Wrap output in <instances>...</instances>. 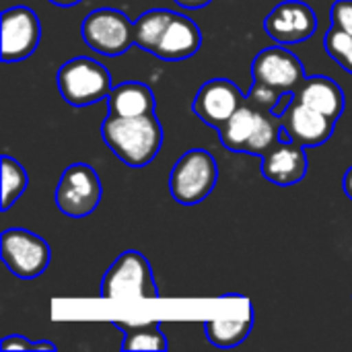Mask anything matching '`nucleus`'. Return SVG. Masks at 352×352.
I'll list each match as a JSON object with an SVG mask.
<instances>
[{"label":"nucleus","mask_w":352,"mask_h":352,"mask_svg":"<svg viewBox=\"0 0 352 352\" xmlns=\"http://www.w3.org/2000/svg\"><path fill=\"white\" fill-rule=\"evenodd\" d=\"M332 23L352 35V0H336L334 2Z\"/></svg>","instance_id":"nucleus-24"},{"label":"nucleus","mask_w":352,"mask_h":352,"mask_svg":"<svg viewBox=\"0 0 352 352\" xmlns=\"http://www.w3.org/2000/svg\"><path fill=\"white\" fill-rule=\"evenodd\" d=\"M293 99L338 122L344 111V93L340 85L328 76H307L293 93Z\"/></svg>","instance_id":"nucleus-16"},{"label":"nucleus","mask_w":352,"mask_h":352,"mask_svg":"<svg viewBox=\"0 0 352 352\" xmlns=\"http://www.w3.org/2000/svg\"><path fill=\"white\" fill-rule=\"evenodd\" d=\"M85 43L107 58L122 56L134 43V23L118 8H97L80 25Z\"/></svg>","instance_id":"nucleus-6"},{"label":"nucleus","mask_w":352,"mask_h":352,"mask_svg":"<svg viewBox=\"0 0 352 352\" xmlns=\"http://www.w3.org/2000/svg\"><path fill=\"white\" fill-rule=\"evenodd\" d=\"M252 72L254 82H260L278 95L295 93L307 78L301 60L283 45L262 50L252 64Z\"/></svg>","instance_id":"nucleus-9"},{"label":"nucleus","mask_w":352,"mask_h":352,"mask_svg":"<svg viewBox=\"0 0 352 352\" xmlns=\"http://www.w3.org/2000/svg\"><path fill=\"white\" fill-rule=\"evenodd\" d=\"M219 179V165L214 157L204 148H192L184 153L169 177V190L177 204L196 206L210 196Z\"/></svg>","instance_id":"nucleus-3"},{"label":"nucleus","mask_w":352,"mask_h":352,"mask_svg":"<svg viewBox=\"0 0 352 352\" xmlns=\"http://www.w3.org/2000/svg\"><path fill=\"white\" fill-rule=\"evenodd\" d=\"M0 254L6 268L25 280L41 276L52 260L50 245L27 229H6L0 237Z\"/></svg>","instance_id":"nucleus-8"},{"label":"nucleus","mask_w":352,"mask_h":352,"mask_svg":"<svg viewBox=\"0 0 352 352\" xmlns=\"http://www.w3.org/2000/svg\"><path fill=\"white\" fill-rule=\"evenodd\" d=\"M291 101H293V93H285V95H280V99H278V103L274 105L272 113H276V116H283V113L287 111V107L291 105Z\"/></svg>","instance_id":"nucleus-26"},{"label":"nucleus","mask_w":352,"mask_h":352,"mask_svg":"<svg viewBox=\"0 0 352 352\" xmlns=\"http://www.w3.org/2000/svg\"><path fill=\"white\" fill-rule=\"evenodd\" d=\"M262 175L276 186H293L301 182L307 173V155L305 146L293 140L276 142L262 157Z\"/></svg>","instance_id":"nucleus-14"},{"label":"nucleus","mask_w":352,"mask_h":352,"mask_svg":"<svg viewBox=\"0 0 352 352\" xmlns=\"http://www.w3.org/2000/svg\"><path fill=\"white\" fill-rule=\"evenodd\" d=\"M173 10L167 8H151L146 12H142L136 21H134V45H138L144 52H155L163 31L167 29V25L173 19Z\"/></svg>","instance_id":"nucleus-20"},{"label":"nucleus","mask_w":352,"mask_h":352,"mask_svg":"<svg viewBox=\"0 0 352 352\" xmlns=\"http://www.w3.org/2000/svg\"><path fill=\"white\" fill-rule=\"evenodd\" d=\"M283 95H285V93H283ZM248 99H250L254 105H258V107H262V109L272 111V109H274V105L278 103L280 95H278L276 91H272V89H268V87L260 85V82H254V87H252V91H250Z\"/></svg>","instance_id":"nucleus-23"},{"label":"nucleus","mask_w":352,"mask_h":352,"mask_svg":"<svg viewBox=\"0 0 352 352\" xmlns=\"http://www.w3.org/2000/svg\"><path fill=\"white\" fill-rule=\"evenodd\" d=\"M27 184L29 177L25 167L16 159L4 155L2 157V210L4 212L23 196Z\"/></svg>","instance_id":"nucleus-21"},{"label":"nucleus","mask_w":352,"mask_h":352,"mask_svg":"<svg viewBox=\"0 0 352 352\" xmlns=\"http://www.w3.org/2000/svg\"><path fill=\"white\" fill-rule=\"evenodd\" d=\"M212 0H175V4H179L182 8H190V10H198L208 6Z\"/></svg>","instance_id":"nucleus-27"},{"label":"nucleus","mask_w":352,"mask_h":352,"mask_svg":"<svg viewBox=\"0 0 352 352\" xmlns=\"http://www.w3.org/2000/svg\"><path fill=\"white\" fill-rule=\"evenodd\" d=\"M264 29L280 45L301 43L318 31V14L307 2L287 0L272 8L264 21Z\"/></svg>","instance_id":"nucleus-11"},{"label":"nucleus","mask_w":352,"mask_h":352,"mask_svg":"<svg viewBox=\"0 0 352 352\" xmlns=\"http://www.w3.org/2000/svg\"><path fill=\"white\" fill-rule=\"evenodd\" d=\"M254 328V309L243 318H227V320H208L204 324V332L208 340L219 349H233L241 344Z\"/></svg>","instance_id":"nucleus-18"},{"label":"nucleus","mask_w":352,"mask_h":352,"mask_svg":"<svg viewBox=\"0 0 352 352\" xmlns=\"http://www.w3.org/2000/svg\"><path fill=\"white\" fill-rule=\"evenodd\" d=\"M324 47L326 52L332 56V60H336L346 72L352 74V35L342 31L340 27L332 25L324 37Z\"/></svg>","instance_id":"nucleus-22"},{"label":"nucleus","mask_w":352,"mask_h":352,"mask_svg":"<svg viewBox=\"0 0 352 352\" xmlns=\"http://www.w3.org/2000/svg\"><path fill=\"white\" fill-rule=\"evenodd\" d=\"M101 295L105 299H157L159 291L153 278L151 262L136 250L124 252L105 272Z\"/></svg>","instance_id":"nucleus-5"},{"label":"nucleus","mask_w":352,"mask_h":352,"mask_svg":"<svg viewBox=\"0 0 352 352\" xmlns=\"http://www.w3.org/2000/svg\"><path fill=\"white\" fill-rule=\"evenodd\" d=\"M342 190H344V194L352 200V167L344 173V177H342Z\"/></svg>","instance_id":"nucleus-28"},{"label":"nucleus","mask_w":352,"mask_h":352,"mask_svg":"<svg viewBox=\"0 0 352 352\" xmlns=\"http://www.w3.org/2000/svg\"><path fill=\"white\" fill-rule=\"evenodd\" d=\"M0 349L2 351H35V342L25 338V336H19V334H10L6 336L2 342H0Z\"/></svg>","instance_id":"nucleus-25"},{"label":"nucleus","mask_w":352,"mask_h":352,"mask_svg":"<svg viewBox=\"0 0 352 352\" xmlns=\"http://www.w3.org/2000/svg\"><path fill=\"white\" fill-rule=\"evenodd\" d=\"M200 45L202 31L198 29V25L190 16L175 12L153 54L165 62H179L192 58L200 50Z\"/></svg>","instance_id":"nucleus-15"},{"label":"nucleus","mask_w":352,"mask_h":352,"mask_svg":"<svg viewBox=\"0 0 352 352\" xmlns=\"http://www.w3.org/2000/svg\"><path fill=\"white\" fill-rule=\"evenodd\" d=\"M101 136L111 153L128 167L148 165L163 144V128L155 113L136 118L107 116L101 124Z\"/></svg>","instance_id":"nucleus-1"},{"label":"nucleus","mask_w":352,"mask_h":352,"mask_svg":"<svg viewBox=\"0 0 352 352\" xmlns=\"http://www.w3.org/2000/svg\"><path fill=\"white\" fill-rule=\"evenodd\" d=\"M41 39L39 16L27 6H12L2 12V62L29 58Z\"/></svg>","instance_id":"nucleus-10"},{"label":"nucleus","mask_w":352,"mask_h":352,"mask_svg":"<svg viewBox=\"0 0 352 352\" xmlns=\"http://www.w3.org/2000/svg\"><path fill=\"white\" fill-rule=\"evenodd\" d=\"M113 328L122 330V351H167V338L161 332L159 322L148 324H122L113 322Z\"/></svg>","instance_id":"nucleus-19"},{"label":"nucleus","mask_w":352,"mask_h":352,"mask_svg":"<svg viewBox=\"0 0 352 352\" xmlns=\"http://www.w3.org/2000/svg\"><path fill=\"white\" fill-rule=\"evenodd\" d=\"M52 4H56V6H62V8H70V6H74V4H78L80 0H50Z\"/></svg>","instance_id":"nucleus-29"},{"label":"nucleus","mask_w":352,"mask_h":352,"mask_svg":"<svg viewBox=\"0 0 352 352\" xmlns=\"http://www.w3.org/2000/svg\"><path fill=\"white\" fill-rule=\"evenodd\" d=\"M245 95L239 91V87L229 80V78H212L206 80L192 103V111L206 124L212 128H221L243 103H245Z\"/></svg>","instance_id":"nucleus-12"},{"label":"nucleus","mask_w":352,"mask_h":352,"mask_svg":"<svg viewBox=\"0 0 352 352\" xmlns=\"http://www.w3.org/2000/svg\"><path fill=\"white\" fill-rule=\"evenodd\" d=\"M280 120L289 138L301 146H320L328 142L330 136L334 134V124H336L328 116L295 99L291 101L287 111L280 116Z\"/></svg>","instance_id":"nucleus-13"},{"label":"nucleus","mask_w":352,"mask_h":352,"mask_svg":"<svg viewBox=\"0 0 352 352\" xmlns=\"http://www.w3.org/2000/svg\"><path fill=\"white\" fill-rule=\"evenodd\" d=\"M280 116L254 105L250 99L219 128L221 142L227 151L264 157L276 142H280Z\"/></svg>","instance_id":"nucleus-2"},{"label":"nucleus","mask_w":352,"mask_h":352,"mask_svg":"<svg viewBox=\"0 0 352 352\" xmlns=\"http://www.w3.org/2000/svg\"><path fill=\"white\" fill-rule=\"evenodd\" d=\"M103 196V186L97 171L87 163H74L60 175L56 188V204L62 214L82 219L95 212Z\"/></svg>","instance_id":"nucleus-7"},{"label":"nucleus","mask_w":352,"mask_h":352,"mask_svg":"<svg viewBox=\"0 0 352 352\" xmlns=\"http://www.w3.org/2000/svg\"><path fill=\"white\" fill-rule=\"evenodd\" d=\"M56 82L62 99L72 107H89L107 99L113 89L107 68L91 58H72L64 62Z\"/></svg>","instance_id":"nucleus-4"},{"label":"nucleus","mask_w":352,"mask_h":352,"mask_svg":"<svg viewBox=\"0 0 352 352\" xmlns=\"http://www.w3.org/2000/svg\"><path fill=\"white\" fill-rule=\"evenodd\" d=\"M109 116L120 118H136L155 113V95L144 82L128 80L111 89L107 97Z\"/></svg>","instance_id":"nucleus-17"}]
</instances>
